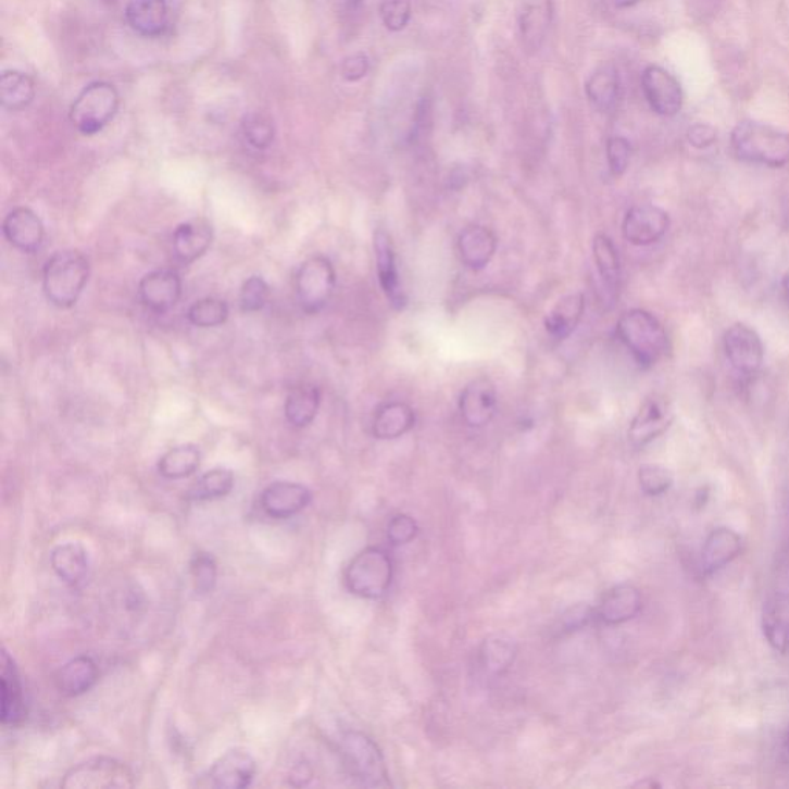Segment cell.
Returning a JSON list of instances; mask_svg holds the SVG:
<instances>
[{"instance_id":"obj_1","label":"cell","mask_w":789,"mask_h":789,"mask_svg":"<svg viewBox=\"0 0 789 789\" xmlns=\"http://www.w3.org/2000/svg\"><path fill=\"white\" fill-rule=\"evenodd\" d=\"M731 150L737 160L781 168L789 164V133L757 121H742L732 128Z\"/></svg>"},{"instance_id":"obj_2","label":"cell","mask_w":789,"mask_h":789,"mask_svg":"<svg viewBox=\"0 0 789 789\" xmlns=\"http://www.w3.org/2000/svg\"><path fill=\"white\" fill-rule=\"evenodd\" d=\"M90 276V263L79 250H61L43 267L42 287L47 300L59 309H70L79 300Z\"/></svg>"},{"instance_id":"obj_3","label":"cell","mask_w":789,"mask_h":789,"mask_svg":"<svg viewBox=\"0 0 789 789\" xmlns=\"http://www.w3.org/2000/svg\"><path fill=\"white\" fill-rule=\"evenodd\" d=\"M617 335L640 367L655 366L667 352L665 327L643 309L623 313L617 323Z\"/></svg>"},{"instance_id":"obj_4","label":"cell","mask_w":789,"mask_h":789,"mask_svg":"<svg viewBox=\"0 0 789 789\" xmlns=\"http://www.w3.org/2000/svg\"><path fill=\"white\" fill-rule=\"evenodd\" d=\"M339 757L349 777L366 788H389L385 757L366 734L349 731L339 740Z\"/></svg>"},{"instance_id":"obj_5","label":"cell","mask_w":789,"mask_h":789,"mask_svg":"<svg viewBox=\"0 0 789 789\" xmlns=\"http://www.w3.org/2000/svg\"><path fill=\"white\" fill-rule=\"evenodd\" d=\"M346 586L353 596L378 600L389 592L393 581V562L385 549H363L353 556L345 573Z\"/></svg>"},{"instance_id":"obj_6","label":"cell","mask_w":789,"mask_h":789,"mask_svg":"<svg viewBox=\"0 0 789 789\" xmlns=\"http://www.w3.org/2000/svg\"><path fill=\"white\" fill-rule=\"evenodd\" d=\"M120 109V93L109 83H93L85 87L73 102L70 120L76 130L93 136L113 120Z\"/></svg>"},{"instance_id":"obj_7","label":"cell","mask_w":789,"mask_h":789,"mask_svg":"<svg viewBox=\"0 0 789 789\" xmlns=\"http://www.w3.org/2000/svg\"><path fill=\"white\" fill-rule=\"evenodd\" d=\"M64 789H127L135 787V774L125 763L110 757H95L73 766L65 774Z\"/></svg>"},{"instance_id":"obj_8","label":"cell","mask_w":789,"mask_h":789,"mask_svg":"<svg viewBox=\"0 0 789 789\" xmlns=\"http://www.w3.org/2000/svg\"><path fill=\"white\" fill-rule=\"evenodd\" d=\"M337 273L326 256H312L300 265L295 278V290L305 313H318L334 295Z\"/></svg>"},{"instance_id":"obj_9","label":"cell","mask_w":789,"mask_h":789,"mask_svg":"<svg viewBox=\"0 0 789 789\" xmlns=\"http://www.w3.org/2000/svg\"><path fill=\"white\" fill-rule=\"evenodd\" d=\"M641 90L652 112L674 117L684 107V90L676 76L660 65H649L641 75Z\"/></svg>"},{"instance_id":"obj_10","label":"cell","mask_w":789,"mask_h":789,"mask_svg":"<svg viewBox=\"0 0 789 789\" xmlns=\"http://www.w3.org/2000/svg\"><path fill=\"white\" fill-rule=\"evenodd\" d=\"M726 358L737 374L754 376L765 360V348L757 331L743 323H736L725 331Z\"/></svg>"},{"instance_id":"obj_11","label":"cell","mask_w":789,"mask_h":789,"mask_svg":"<svg viewBox=\"0 0 789 789\" xmlns=\"http://www.w3.org/2000/svg\"><path fill=\"white\" fill-rule=\"evenodd\" d=\"M673 423L674 411L669 401L662 394H651L640 405L639 412L630 423L629 441L636 448H643L662 437Z\"/></svg>"},{"instance_id":"obj_12","label":"cell","mask_w":789,"mask_h":789,"mask_svg":"<svg viewBox=\"0 0 789 789\" xmlns=\"http://www.w3.org/2000/svg\"><path fill=\"white\" fill-rule=\"evenodd\" d=\"M671 220L665 210L652 204L634 205L623 221V236L629 245H655L669 230Z\"/></svg>"},{"instance_id":"obj_13","label":"cell","mask_w":789,"mask_h":789,"mask_svg":"<svg viewBox=\"0 0 789 789\" xmlns=\"http://www.w3.org/2000/svg\"><path fill=\"white\" fill-rule=\"evenodd\" d=\"M497 404H499V400H497L496 386L486 376H479L461 392L459 403L461 418L467 426L477 427V429L488 426L496 416Z\"/></svg>"},{"instance_id":"obj_14","label":"cell","mask_w":789,"mask_h":789,"mask_svg":"<svg viewBox=\"0 0 789 789\" xmlns=\"http://www.w3.org/2000/svg\"><path fill=\"white\" fill-rule=\"evenodd\" d=\"M256 762L249 751L235 748L213 763L208 774L210 787L217 789H245L252 785Z\"/></svg>"},{"instance_id":"obj_15","label":"cell","mask_w":789,"mask_h":789,"mask_svg":"<svg viewBox=\"0 0 789 789\" xmlns=\"http://www.w3.org/2000/svg\"><path fill=\"white\" fill-rule=\"evenodd\" d=\"M374 249L379 286H381L394 311H403L408 300H405L403 286H401L400 281L392 236L383 228H378L374 236Z\"/></svg>"},{"instance_id":"obj_16","label":"cell","mask_w":789,"mask_h":789,"mask_svg":"<svg viewBox=\"0 0 789 789\" xmlns=\"http://www.w3.org/2000/svg\"><path fill=\"white\" fill-rule=\"evenodd\" d=\"M311 489L300 483L276 481L261 493V508L268 517L286 519L300 514L311 504Z\"/></svg>"},{"instance_id":"obj_17","label":"cell","mask_w":789,"mask_h":789,"mask_svg":"<svg viewBox=\"0 0 789 789\" xmlns=\"http://www.w3.org/2000/svg\"><path fill=\"white\" fill-rule=\"evenodd\" d=\"M183 293V283L178 272L162 268L143 276L139 283V298L149 311L165 313L175 308Z\"/></svg>"},{"instance_id":"obj_18","label":"cell","mask_w":789,"mask_h":789,"mask_svg":"<svg viewBox=\"0 0 789 789\" xmlns=\"http://www.w3.org/2000/svg\"><path fill=\"white\" fill-rule=\"evenodd\" d=\"M0 665H2L0 666V684H2L0 718L5 726H20L27 717V702H25L24 686H22L16 662L7 649L2 651Z\"/></svg>"},{"instance_id":"obj_19","label":"cell","mask_w":789,"mask_h":789,"mask_svg":"<svg viewBox=\"0 0 789 789\" xmlns=\"http://www.w3.org/2000/svg\"><path fill=\"white\" fill-rule=\"evenodd\" d=\"M125 20L143 38H160L172 25V7L168 0H130Z\"/></svg>"},{"instance_id":"obj_20","label":"cell","mask_w":789,"mask_h":789,"mask_svg":"<svg viewBox=\"0 0 789 789\" xmlns=\"http://www.w3.org/2000/svg\"><path fill=\"white\" fill-rule=\"evenodd\" d=\"M2 230L7 241L24 253L38 252L46 236L42 221L27 208L11 210L3 220Z\"/></svg>"},{"instance_id":"obj_21","label":"cell","mask_w":789,"mask_h":789,"mask_svg":"<svg viewBox=\"0 0 789 789\" xmlns=\"http://www.w3.org/2000/svg\"><path fill=\"white\" fill-rule=\"evenodd\" d=\"M213 228L204 217H195L179 224L173 234V253L180 264L199 260L212 246Z\"/></svg>"},{"instance_id":"obj_22","label":"cell","mask_w":789,"mask_h":789,"mask_svg":"<svg viewBox=\"0 0 789 789\" xmlns=\"http://www.w3.org/2000/svg\"><path fill=\"white\" fill-rule=\"evenodd\" d=\"M643 600L641 593L636 586L618 585L610 589L597 608V617L604 625L617 626L628 623L640 614Z\"/></svg>"},{"instance_id":"obj_23","label":"cell","mask_w":789,"mask_h":789,"mask_svg":"<svg viewBox=\"0 0 789 789\" xmlns=\"http://www.w3.org/2000/svg\"><path fill=\"white\" fill-rule=\"evenodd\" d=\"M499 247V239L488 227H467L459 239L461 263L471 271L479 272L488 267Z\"/></svg>"},{"instance_id":"obj_24","label":"cell","mask_w":789,"mask_h":789,"mask_svg":"<svg viewBox=\"0 0 789 789\" xmlns=\"http://www.w3.org/2000/svg\"><path fill=\"white\" fill-rule=\"evenodd\" d=\"M763 634L771 647L787 654L789 651V593L769 591L763 606Z\"/></svg>"},{"instance_id":"obj_25","label":"cell","mask_w":789,"mask_h":789,"mask_svg":"<svg viewBox=\"0 0 789 789\" xmlns=\"http://www.w3.org/2000/svg\"><path fill=\"white\" fill-rule=\"evenodd\" d=\"M742 551V538L728 527H717L707 536L702 551V566L706 574L724 569Z\"/></svg>"},{"instance_id":"obj_26","label":"cell","mask_w":789,"mask_h":789,"mask_svg":"<svg viewBox=\"0 0 789 789\" xmlns=\"http://www.w3.org/2000/svg\"><path fill=\"white\" fill-rule=\"evenodd\" d=\"M98 678L99 671L93 660L80 655V658L70 660L58 671L54 684L61 694L77 697L90 691Z\"/></svg>"},{"instance_id":"obj_27","label":"cell","mask_w":789,"mask_h":789,"mask_svg":"<svg viewBox=\"0 0 789 789\" xmlns=\"http://www.w3.org/2000/svg\"><path fill=\"white\" fill-rule=\"evenodd\" d=\"M415 426V412L411 405L393 401L376 411L372 433L378 440H397Z\"/></svg>"},{"instance_id":"obj_28","label":"cell","mask_w":789,"mask_h":789,"mask_svg":"<svg viewBox=\"0 0 789 789\" xmlns=\"http://www.w3.org/2000/svg\"><path fill=\"white\" fill-rule=\"evenodd\" d=\"M585 308V297L581 293L567 295L556 302L555 308L546 316V330L559 341L569 338L580 324Z\"/></svg>"},{"instance_id":"obj_29","label":"cell","mask_w":789,"mask_h":789,"mask_svg":"<svg viewBox=\"0 0 789 789\" xmlns=\"http://www.w3.org/2000/svg\"><path fill=\"white\" fill-rule=\"evenodd\" d=\"M621 75L612 65L600 66L586 80V96L600 112H611L621 101Z\"/></svg>"},{"instance_id":"obj_30","label":"cell","mask_w":789,"mask_h":789,"mask_svg":"<svg viewBox=\"0 0 789 789\" xmlns=\"http://www.w3.org/2000/svg\"><path fill=\"white\" fill-rule=\"evenodd\" d=\"M51 567L62 581L70 586H79L88 574V554L79 543L59 544L50 556Z\"/></svg>"},{"instance_id":"obj_31","label":"cell","mask_w":789,"mask_h":789,"mask_svg":"<svg viewBox=\"0 0 789 789\" xmlns=\"http://www.w3.org/2000/svg\"><path fill=\"white\" fill-rule=\"evenodd\" d=\"M321 405V392L318 387L311 383L291 387L284 403V414L287 422L293 427L309 426L318 414Z\"/></svg>"},{"instance_id":"obj_32","label":"cell","mask_w":789,"mask_h":789,"mask_svg":"<svg viewBox=\"0 0 789 789\" xmlns=\"http://www.w3.org/2000/svg\"><path fill=\"white\" fill-rule=\"evenodd\" d=\"M517 654L518 647L512 637L506 634H496L486 639L479 649V662L486 673L503 676L514 665Z\"/></svg>"},{"instance_id":"obj_33","label":"cell","mask_w":789,"mask_h":789,"mask_svg":"<svg viewBox=\"0 0 789 789\" xmlns=\"http://www.w3.org/2000/svg\"><path fill=\"white\" fill-rule=\"evenodd\" d=\"M592 252L604 287L610 293H617L622 283V263L617 247L610 236L599 234L593 238Z\"/></svg>"},{"instance_id":"obj_34","label":"cell","mask_w":789,"mask_h":789,"mask_svg":"<svg viewBox=\"0 0 789 789\" xmlns=\"http://www.w3.org/2000/svg\"><path fill=\"white\" fill-rule=\"evenodd\" d=\"M201 464V451L198 446L183 444L170 449L161 456L158 471L167 479H183L190 477Z\"/></svg>"},{"instance_id":"obj_35","label":"cell","mask_w":789,"mask_h":789,"mask_svg":"<svg viewBox=\"0 0 789 789\" xmlns=\"http://www.w3.org/2000/svg\"><path fill=\"white\" fill-rule=\"evenodd\" d=\"M234 472L216 467L198 478V481L188 489L187 499L193 501L223 499L234 490Z\"/></svg>"},{"instance_id":"obj_36","label":"cell","mask_w":789,"mask_h":789,"mask_svg":"<svg viewBox=\"0 0 789 789\" xmlns=\"http://www.w3.org/2000/svg\"><path fill=\"white\" fill-rule=\"evenodd\" d=\"M35 84L32 77L21 72H3L0 77V101L9 110H22L32 104Z\"/></svg>"},{"instance_id":"obj_37","label":"cell","mask_w":789,"mask_h":789,"mask_svg":"<svg viewBox=\"0 0 789 789\" xmlns=\"http://www.w3.org/2000/svg\"><path fill=\"white\" fill-rule=\"evenodd\" d=\"M187 318L195 327H217L226 323L228 318V305L226 301L217 298H204L188 309Z\"/></svg>"},{"instance_id":"obj_38","label":"cell","mask_w":789,"mask_h":789,"mask_svg":"<svg viewBox=\"0 0 789 789\" xmlns=\"http://www.w3.org/2000/svg\"><path fill=\"white\" fill-rule=\"evenodd\" d=\"M242 135L249 146L256 150H265L272 146L275 128L272 121L261 113L247 114L241 124Z\"/></svg>"},{"instance_id":"obj_39","label":"cell","mask_w":789,"mask_h":789,"mask_svg":"<svg viewBox=\"0 0 789 789\" xmlns=\"http://www.w3.org/2000/svg\"><path fill=\"white\" fill-rule=\"evenodd\" d=\"M191 580L195 591L205 596L215 589L217 580V564L209 552H198L190 562Z\"/></svg>"},{"instance_id":"obj_40","label":"cell","mask_w":789,"mask_h":789,"mask_svg":"<svg viewBox=\"0 0 789 789\" xmlns=\"http://www.w3.org/2000/svg\"><path fill=\"white\" fill-rule=\"evenodd\" d=\"M641 490L649 497H659L666 493L673 486V474L659 464H644L639 471Z\"/></svg>"},{"instance_id":"obj_41","label":"cell","mask_w":789,"mask_h":789,"mask_svg":"<svg viewBox=\"0 0 789 789\" xmlns=\"http://www.w3.org/2000/svg\"><path fill=\"white\" fill-rule=\"evenodd\" d=\"M268 297H271L268 284L261 276H250L242 284L241 295H239L241 311L247 313L260 312L267 304Z\"/></svg>"},{"instance_id":"obj_42","label":"cell","mask_w":789,"mask_h":789,"mask_svg":"<svg viewBox=\"0 0 789 789\" xmlns=\"http://www.w3.org/2000/svg\"><path fill=\"white\" fill-rule=\"evenodd\" d=\"M379 11L383 24L389 32H401L411 22L412 7L409 0H385Z\"/></svg>"},{"instance_id":"obj_43","label":"cell","mask_w":789,"mask_h":789,"mask_svg":"<svg viewBox=\"0 0 789 789\" xmlns=\"http://www.w3.org/2000/svg\"><path fill=\"white\" fill-rule=\"evenodd\" d=\"M606 154L612 175H625L630 164V158H633V146H630L628 139L623 138V136L611 138L608 141Z\"/></svg>"},{"instance_id":"obj_44","label":"cell","mask_w":789,"mask_h":789,"mask_svg":"<svg viewBox=\"0 0 789 789\" xmlns=\"http://www.w3.org/2000/svg\"><path fill=\"white\" fill-rule=\"evenodd\" d=\"M418 525L411 515H394L387 526V540L392 546L409 544L418 536Z\"/></svg>"},{"instance_id":"obj_45","label":"cell","mask_w":789,"mask_h":789,"mask_svg":"<svg viewBox=\"0 0 789 789\" xmlns=\"http://www.w3.org/2000/svg\"><path fill=\"white\" fill-rule=\"evenodd\" d=\"M543 28L544 22L540 9H530L523 14L522 33L526 46L533 47L534 50L540 47V40L543 39Z\"/></svg>"},{"instance_id":"obj_46","label":"cell","mask_w":789,"mask_h":789,"mask_svg":"<svg viewBox=\"0 0 789 789\" xmlns=\"http://www.w3.org/2000/svg\"><path fill=\"white\" fill-rule=\"evenodd\" d=\"M597 617V611L592 610L588 604H575L564 612L562 623L564 629L580 630L586 628Z\"/></svg>"},{"instance_id":"obj_47","label":"cell","mask_w":789,"mask_h":789,"mask_svg":"<svg viewBox=\"0 0 789 789\" xmlns=\"http://www.w3.org/2000/svg\"><path fill=\"white\" fill-rule=\"evenodd\" d=\"M688 142L697 150H705L713 147L717 142L718 132L717 128L710 124L697 123L691 125L686 133Z\"/></svg>"},{"instance_id":"obj_48","label":"cell","mask_w":789,"mask_h":789,"mask_svg":"<svg viewBox=\"0 0 789 789\" xmlns=\"http://www.w3.org/2000/svg\"><path fill=\"white\" fill-rule=\"evenodd\" d=\"M368 59L366 54L356 53L352 57L346 58L342 62L341 73L342 77L349 83H356V80L363 79L368 73Z\"/></svg>"},{"instance_id":"obj_49","label":"cell","mask_w":789,"mask_h":789,"mask_svg":"<svg viewBox=\"0 0 789 789\" xmlns=\"http://www.w3.org/2000/svg\"><path fill=\"white\" fill-rule=\"evenodd\" d=\"M617 9H630V7L637 5V3L643 2V0H612Z\"/></svg>"},{"instance_id":"obj_50","label":"cell","mask_w":789,"mask_h":789,"mask_svg":"<svg viewBox=\"0 0 789 789\" xmlns=\"http://www.w3.org/2000/svg\"><path fill=\"white\" fill-rule=\"evenodd\" d=\"M784 220L785 223H787V226H789V199L787 204L784 205Z\"/></svg>"},{"instance_id":"obj_51","label":"cell","mask_w":789,"mask_h":789,"mask_svg":"<svg viewBox=\"0 0 789 789\" xmlns=\"http://www.w3.org/2000/svg\"><path fill=\"white\" fill-rule=\"evenodd\" d=\"M781 284H784L785 293H787V297L789 298V272L785 275L784 283Z\"/></svg>"},{"instance_id":"obj_52","label":"cell","mask_w":789,"mask_h":789,"mask_svg":"<svg viewBox=\"0 0 789 789\" xmlns=\"http://www.w3.org/2000/svg\"><path fill=\"white\" fill-rule=\"evenodd\" d=\"M784 744H785V750H787V752L789 754V729H788L787 736H785Z\"/></svg>"}]
</instances>
